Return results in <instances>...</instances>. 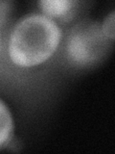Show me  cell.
<instances>
[{"label": "cell", "instance_id": "6da1fadb", "mask_svg": "<svg viewBox=\"0 0 115 154\" xmlns=\"http://www.w3.org/2000/svg\"><path fill=\"white\" fill-rule=\"evenodd\" d=\"M60 29L52 18L34 14L19 21L10 37L9 54L16 65L30 67L47 61L57 50Z\"/></svg>", "mask_w": 115, "mask_h": 154}, {"label": "cell", "instance_id": "7a4b0ae2", "mask_svg": "<svg viewBox=\"0 0 115 154\" xmlns=\"http://www.w3.org/2000/svg\"><path fill=\"white\" fill-rule=\"evenodd\" d=\"M108 38L98 23L81 22L72 29L66 49L70 59L79 65H87L98 60L107 50Z\"/></svg>", "mask_w": 115, "mask_h": 154}, {"label": "cell", "instance_id": "3957f363", "mask_svg": "<svg viewBox=\"0 0 115 154\" xmlns=\"http://www.w3.org/2000/svg\"><path fill=\"white\" fill-rule=\"evenodd\" d=\"M75 1L72 0H42L40 2L41 10L48 17L60 18L66 17L73 9Z\"/></svg>", "mask_w": 115, "mask_h": 154}, {"label": "cell", "instance_id": "277c9868", "mask_svg": "<svg viewBox=\"0 0 115 154\" xmlns=\"http://www.w3.org/2000/svg\"><path fill=\"white\" fill-rule=\"evenodd\" d=\"M13 131V119L7 106L0 99V146L11 137Z\"/></svg>", "mask_w": 115, "mask_h": 154}, {"label": "cell", "instance_id": "5b68a950", "mask_svg": "<svg viewBox=\"0 0 115 154\" xmlns=\"http://www.w3.org/2000/svg\"><path fill=\"white\" fill-rule=\"evenodd\" d=\"M104 36L113 41L115 38V13L112 11L108 16L105 17L103 22V25L101 27Z\"/></svg>", "mask_w": 115, "mask_h": 154}, {"label": "cell", "instance_id": "8992f818", "mask_svg": "<svg viewBox=\"0 0 115 154\" xmlns=\"http://www.w3.org/2000/svg\"><path fill=\"white\" fill-rule=\"evenodd\" d=\"M11 10V2L9 1H0V25L6 20L8 14Z\"/></svg>", "mask_w": 115, "mask_h": 154}]
</instances>
